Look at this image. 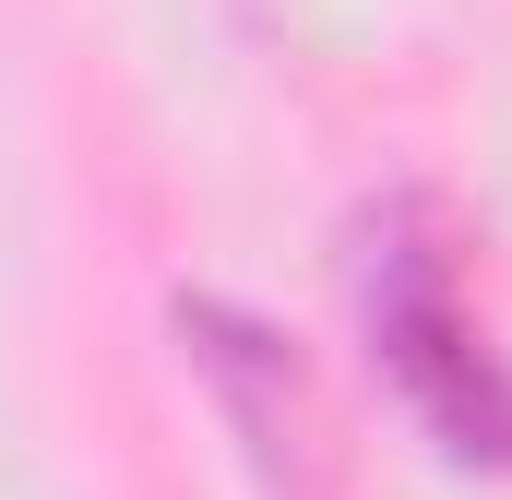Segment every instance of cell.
<instances>
[{"mask_svg":"<svg viewBox=\"0 0 512 500\" xmlns=\"http://www.w3.org/2000/svg\"><path fill=\"white\" fill-rule=\"evenodd\" d=\"M179 334H191V358L215 370L239 441H251V465L274 489H310V477H322V429H310V393L286 370V346L262 334L251 310H227V298H179Z\"/></svg>","mask_w":512,"mask_h":500,"instance_id":"obj_2","label":"cell"},{"mask_svg":"<svg viewBox=\"0 0 512 500\" xmlns=\"http://www.w3.org/2000/svg\"><path fill=\"white\" fill-rule=\"evenodd\" d=\"M370 322H382L405 393H417L465 453H512V381L477 358V322H465V298H453L441 239H417L405 215H393L382 250H370Z\"/></svg>","mask_w":512,"mask_h":500,"instance_id":"obj_1","label":"cell"}]
</instances>
